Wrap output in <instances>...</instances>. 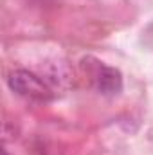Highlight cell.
Returning a JSON list of instances; mask_svg holds the SVG:
<instances>
[{
    "instance_id": "7a4b0ae2",
    "label": "cell",
    "mask_w": 153,
    "mask_h": 155,
    "mask_svg": "<svg viewBox=\"0 0 153 155\" xmlns=\"http://www.w3.org/2000/svg\"><path fill=\"white\" fill-rule=\"evenodd\" d=\"M96 85L97 90L105 96H115L122 90V74L119 69L99 65L96 72Z\"/></svg>"
},
{
    "instance_id": "6da1fadb",
    "label": "cell",
    "mask_w": 153,
    "mask_h": 155,
    "mask_svg": "<svg viewBox=\"0 0 153 155\" xmlns=\"http://www.w3.org/2000/svg\"><path fill=\"white\" fill-rule=\"evenodd\" d=\"M7 85L13 92H16L22 97H27V99L49 101L52 97V92L47 87V83H43V79H40L36 74L24 71V69L13 71L7 78Z\"/></svg>"
}]
</instances>
